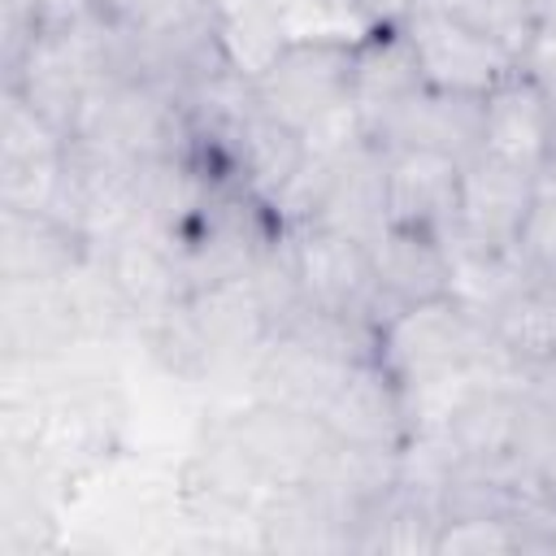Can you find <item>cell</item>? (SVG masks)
Segmentation results:
<instances>
[{"label":"cell","instance_id":"8992f818","mask_svg":"<svg viewBox=\"0 0 556 556\" xmlns=\"http://www.w3.org/2000/svg\"><path fill=\"white\" fill-rule=\"evenodd\" d=\"M534 204H539V174L478 152L465 161L460 204L447 243L456 252H478V256H517Z\"/></svg>","mask_w":556,"mask_h":556},{"label":"cell","instance_id":"30bf717a","mask_svg":"<svg viewBox=\"0 0 556 556\" xmlns=\"http://www.w3.org/2000/svg\"><path fill=\"white\" fill-rule=\"evenodd\" d=\"M317 421L348 447H378V452H404L413 443V413L404 387L382 369L378 356H365L348 369V378L334 387Z\"/></svg>","mask_w":556,"mask_h":556},{"label":"cell","instance_id":"7402d4cb","mask_svg":"<svg viewBox=\"0 0 556 556\" xmlns=\"http://www.w3.org/2000/svg\"><path fill=\"white\" fill-rule=\"evenodd\" d=\"M539 26L543 30H556V0H543L539 4Z\"/></svg>","mask_w":556,"mask_h":556},{"label":"cell","instance_id":"e0dca14e","mask_svg":"<svg viewBox=\"0 0 556 556\" xmlns=\"http://www.w3.org/2000/svg\"><path fill=\"white\" fill-rule=\"evenodd\" d=\"M443 13H452L456 22H465L469 30H478L482 39L500 43L508 56H526V48L539 35V4L534 0H430Z\"/></svg>","mask_w":556,"mask_h":556},{"label":"cell","instance_id":"8fae6325","mask_svg":"<svg viewBox=\"0 0 556 556\" xmlns=\"http://www.w3.org/2000/svg\"><path fill=\"white\" fill-rule=\"evenodd\" d=\"M426 87L417 48L404 26H365L352 43V117L365 139L378 130Z\"/></svg>","mask_w":556,"mask_h":556},{"label":"cell","instance_id":"4fadbf2b","mask_svg":"<svg viewBox=\"0 0 556 556\" xmlns=\"http://www.w3.org/2000/svg\"><path fill=\"white\" fill-rule=\"evenodd\" d=\"M91 261V239L48 208L0 204V282H61Z\"/></svg>","mask_w":556,"mask_h":556},{"label":"cell","instance_id":"52a82bcc","mask_svg":"<svg viewBox=\"0 0 556 556\" xmlns=\"http://www.w3.org/2000/svg\"><path fill=\"white\" fill-rule=\"evenodd\" d=\"M282 243L304 308L374 321V256L365 239L313 222H291Z\"/></svg>","mask_w":556,"mask_h":556},{"label":"cell","instance_id":"d6986e66","mask_svg":"<svg viewBox=\"0 0 556 556\" xmlns=\"http://www.w3.org/2000/svg\"><path fill=\"white\" fill-rule=\"evenodd\" d=\"M517 256L530 269H556V187L539 182V204H534V217L526 226V239H521Z\"/></svg>","mask_w":556,"mask_h":556},{"label":"cell","instance_id":"2e32d148","mask_svg":"<svg viewBox=\"0 0 556 556\" xmlns=\"http://www.w3.org/2000/svg\"><path fill=\"white\" fill-rule=\"evenodd\" d=\"M382 148H434L447 156H478L482 143V96H460V91H439L421 87L382 130Z\"/></svg>","mask_w":556,"mask_h":556},{"label":"cell","instance_id":"ac0fdd59","mask_svg":"<svg viewBox=\"0 0 556 556\" xmlns=\"http://www.w3.org/2000/svg\"><path fill=\"white\" fill-rule=\"evenodd\" d=\"M52 0H0V70H13L30 39L48 26Z\"/></svg>","mask_w":556,"mask_h":556},{"label":"cell","instance_id":"7a4b0ae2","mask_svg":"<svg viewBox=\"0 0 556 556\" xmlns=\"http://www.w3.org/2000/svg\"><path fill=\"white\" fill-rule=\"evenodd\" d=\"M352 43L356 35H287L256 70H248L256 100L304 135L308 148L343 143L356 130L352 117Z\"/></svg>","mask_w":556,"mask_h":556},{"label":"cell","instance_id":"7c38bea8","mask_svg":"<svg viewBox=\"0 0 556 556\" xmlns=\"http://www.w3.org/2000/svg\"><path fill=\"white\" fill-rule=\"evenodd\" d=\"M552 143H556V117L534 74L513 70L504 83H495L482 96V143H478L482 156L543 174Z\"/></svg>","mask_w":556,"mask_h":556},{"label":"cell","instance_id":"6da1fadb","mask_svg":"<svg viewBox=\"0 0 556 556\" xmlns=\"http://www.w3.org/2000/svg\"><path fill=\"white\" fill-rule=\"evenodd\" d=\"M109 35V74H139L182 100L200 78L239 65L222 0H83Z\"/></svg>","mask_w":556,"mask_h":556},{"label":"cell","instance_id":"9a60e30c","mask_svg":"<svg viewBox=\"0 0 556 556\" xmlns=\"http://www.w3.org/2000/svg\"><path fill=\"white\" fill-rule=\"evenodd\" d=\"M486 330L517 369L556 361V269L526 265L521 278L491 304Z\"/></svg>","mask_w":556,"mask_h":556},{"label":"cell","instance_id":"5b68a950","mask_svg":"<svg viewBox=\"0 0 556 556\" xmlns=\"http://www.w3.org/2000/svg\"><path fill=\"white\" fill-rule=\"evenodd\" d=\"M243 465H252L269 486H300L321 473L339 439L308 413L252 400L248 408L226 413L208 426Z\"/></svg>","mask_w":556,"mask_h":556},{"label":"cell","instance_id":"ba28073f","mask_svg":"<svg viewBox=\"0 0 556 556\" xmlns=\"http://www.w3.org/2000/svg\"><path fill=\"white\" fill-rule=\"evenodd\" d=\"M404 30L417 48L426 87L460 91V96H486L495 83H504L513 70H521L517 56H508L500 43L482 39L478 30H469L465 22H456L452 13H443L430 0L417 4V13L404 22Z\"/></svg>","mask_w":556,"mask_h":556},{"label":"cell","instance_id":"277c9868","mask_svg":"<svg viewBox=\"0 0 556 556\" xmlns=\"http://www.w3.org/2000/svg\"><path fill=\"white\" fill-rule=\"evenodd\" d=\"M70 139L100 143L126 161H161L191 152V126L182 100L139 74H100Z\"/></svg>","mask_w":556,"mask_h":556},{"label":"cell","instance_id":"44dd1931","mask_svg":"<svg viewBox=\"0 0 556 556\" xmlns=\"http://www.w3.org/2000/svg\"><path fill=\"white\" fill-rule=\"evenodd\" d=\"M521 387H526L530 404L539 408V417L556 426V361H543L534 369H521Z\"/></svg>","mask_w":556,"mask_h":556},{"label":"cell","instance_id":"ffe728a7","mask_svg":"<svg viewBox=\"0 0 556 556\" xmlns=\"http://www.w3.org/2000/svg\"><path fill=\"white\" fill-rule=\"evenodd\" d=\"M356 17H361V30L365 26H404L421 0H343Z\"/></svg>","mask_w":556,"mask_h":556},{"label":"cell","instance_id":"5bb4252c","mask_svg":"<svg viewBox=\"0 0 556 556\" xmlns=\"http://www.w3.org/2000/svg\"><path fill=\"white\" fill-rule=\"evenodd\" d=\"M465 161L434 148H387V222L452 235Z\"/></svg>","mask_w":556,"mask_h":556},{"label":"cell","instance_id":"3957f363","mask_svg":"<svg viewBox=\"0 0 556 556\" xmlns=\"http://www.w3.org/2000/svg\"><path fill=\"white\" fill-rule=\"evenodd\" d=\"M374 356L382 361V369L404 391H417L426 382L486 365L504 352L495 348L486 317L478 308H469L460 295H439V300H426V304H413V308L382 317L378 339H374Z\"/></svg>","mask_w":556,"mask_h":556},{"label":"cell","instance_id":"9c48e42d","mask_svg":"<svg viewBox=\"0 0 556 556\" xmlns=\"http://www.w3.org/2000/svg\"><path fill=\"white\" fill-rule=\"evenodd\" d=\"M369 256H374V321L400 308L452 295V278H456L452 243L439 230L387 222L374 235Z\"/></svg>","mask_w":556,"mask_h":556}]
</instances>
